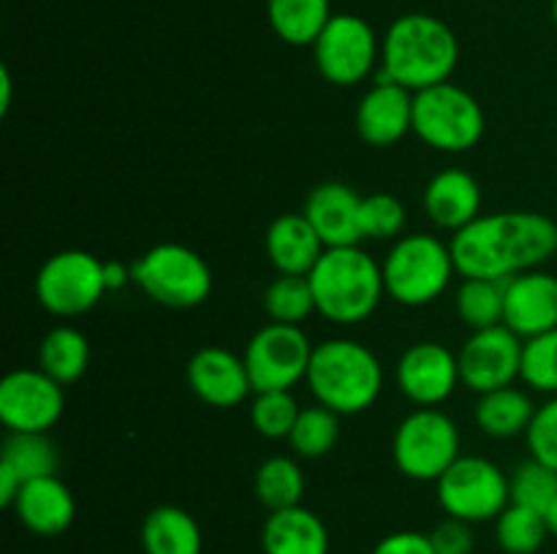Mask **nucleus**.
I'll use <instances>...</instances> for the list:
<instances>
[{"mask_svg":"<svg viewBox=\"0 0 557 554\" xmlns=\"http://www.w3.org/2000/svg\"><path fill=\"white\" fill-rule=\"evenodd\" d=\"M357 134L370 147H392L413 130V92L395 81L375 79L357 103Z\"/></svg>","mask_w":557,"mask_h":554,"instance_id":"obj_17","label":"nucleus"},{"mask_svg":"<svg viewBox=\"0 0 557 554\" xmlns=\"http://www.w3.org/2000/svg\"><path fill=\"white\" fill-rule=\"evenodd\" d=\"M337 438H341V416L315 402V405L299 411L288 443H292L294 454L302 459H321L335 449Z\"/></svg>","mask_w":557,"mask_h":554,"instance_id":"obj_32","label":"nucleus"},{"mask_svg":"<svg viewBox=\"0 0 557 554\" xmlns=\"http://www.w3.org/2000/svg\"><path fill=\"white\" fill-rule=\"evenodd\" d=\"M22 483L25 481H22V478L16 476L9 465H3V462H0V505H3V508H11V505H14Z\"/></svg>","mask_w":557,"mask_h":554,"instance_id":"obj_41","label":"nucleus"},{"mask_svg":"<svg viewBox=\"0 0 557 554\" xmlns=\"http://www.w3.org/2000/svg\"><path fill=\"white\" fill-rule=\"evenodd\" d=\"M457 275L511 280L557 253V223L544 212L506 210L479 215L449 242Z\"/></svg>","mask_w":557,"mask_h":554,"instance_id":"obj_1","label":"nucleus"},{"mask_svg":"<svg viewBox=\"0 0 557 554\" xmlns=\"http://www.w3.org/2000/svg\"><path fill=\"white\" fill-rule=\"evenodd\" d=\"M264 248L277 275L308 277L324 255L326 244L321 242V237L302 212H286L270 223Z\"/></svg>","mask_w":557,"mask_h":554,"instance_id":"obj_22","label":"nucleus"},{"mask_svg":"<svg viewBox=\"0 0 557 554\" xmlns=\"http://www.w3.org/2000/svg\"><path fill=\"white\" fill-rule=\"evenodd\" d=\"M185 380L205 405L221 407V411L243 405L248 394H253L245 358L221 345L199 348L188 358Z\"/></svg>","mask_w":557,"mask_h":554,"instance_id":"obj_16","label":"nucleus"},{"mask_svg":"<svg viewBox=\"0 0 557 554\" xmlns=\"http://www.w3.org/2000/svg\"><path fill=\"white\" fill-rule=\"evenodd\" d=\"M313 342L302 326L275 324L261 326L245 345V367L256 391H292L308 378Z\"/></svg>","mask_w":557,"mask_h":554,"instance_id":"obj_12","label":"nucleus"},{"mask_svg":"<svg viewBox=\"0 0 557 554\" xmlns=\"http://www.w3.org/2000/svg\"><path fill=\"white\" fill-rule=\"evenodd\" d=\"M525 440L533 459L557 470V396H549L544 405L536 407Z\"/></svg>","mask_w":557,"mask_h":554,"instance_id":"obj_38","label":"nucleus"},{"mask_svg":"<svg viewBox=\"0 0 557 554\" xmlns=\"http://www.w3.org/2000/svg\"><path fill=\"white\" fill-rule=\"evenodd\" d=\"M457 60L460 41L444 20L433 14H403L381 38V68L375 79L419 92L451 81Z\"/></svg>","mask_w":557,"mask_h":554,"instance_id":"obj_2","label":"nucleus"},{"mask_svg":"<svg viewBox=\"0 0 557 554\" xmlns=\"http://www.w3.org/2000/svg\"><path fill=\"white\" fill-rule=\"evenodd\" d=\"M256 500L267 511H283L302 505L305 473L292 456H270L259 465L253 476Z\"/></svg>","mask_w":557,"mask_h":554,"instance_id":"obj_28","label":"nucleus"},{"mask_svg":"<svg viewBox=\"0 0 557 554\" xmlns=\"http://www.w3.org/2000/svg\"><path fill=\"white\" fill-rule=\"evenodd\" d=\"M460 443V429L449 413L438 407H417L397 424L392 456L406 478L435 483L462 456Z\"/></svg>","mask_w":557,"mask_h":554,"instance_id":"obj_8","label":"nucleus"},{"mask_svg":"<svg viewBox=\"0 0 557 554\" xmlns=\"http://www.w3.org/2000/svg\"><path fill=\"white\" fill-rule=\"evenodd\" d=\"M424 215L444 231H462L482 215V185L466 168H444L428 182Z\"/></svg>","mask_w":557,"mask_h":554,"instance_id":"obj_20","label":"nucleus"},{"mask_svg":"<svg viewBox=\"0 0 557 554\" xmlns=\"http://www.w3.org/2000/svg\"><path fill=\"white\" fill-rule=\"evenodd\" d=\"M264 554H330V530L324 519L305 505L270 511L261 525Z\"/></svg>","mask_w":557,"mask_h":554,"instance_id":"obj_23","label":"nucleus"},{"mask_svg":"<svg viewBox=\"0 0 557 554\" xmlns=\"http://www.w3.org/2000/svg\"><path fill=\"white\" fill-rule=\"evenodd\" d=\"M553 22H555V27H557V0H553Z\"/></svg>","mask_w":557,"mask_h":554,"instance_id":"obj_45","label":"nucleus"},{"mask_svg":"<svg viewBox=\"0 0 557 554\" xmlns=\"http://www.w3.org/2000/svg\"><path fill=\"white\" fill-rule=\"evenodd\" d=\"M315 313L337 326H357L379 310L386 297L381 264L359 244L326 248L308 275Z\"/></svg>","mask_w":557,"mask_h":554,"instance_id":"obj_4","label":"nucleus"},{"mask_svg":"<svg viewBox=\"0 0 557 554\" xmlns=\"http://www.w3.org/2000/svg\"><path fill=\"white\" fill-rule=\"evenodd\" d=\"M302 407L292 391H256L250 402V424L267 440H288Z\"/></svg>","mask_w":557,"mask_h":554,"instance_id":"obj_36","label":"nucleus"},{"mask_svg":"<svg viewBox=\"0 0 557 554\" xmlns=\"http://www.w3.org/2000/svg\"><path fill=\"white\" fill-rule=\"evenodd\" d=\"M547 525H549V536L557 538V500L553 503V508L547 511Z\"/></svg>","mask_w":557,"mask_h":554,"instance_id":"obj_44","label":"nucleus"},{"mask_svg":"<svg viewBox=\"0 0 557 554\" xmlns=\"http://www.w3.org/2000/svg\"><path fill=\"white\" fill-rule=\"evenodd\" d=\"M11 508L22 527L41 538L63 536L76 519L74 494L58 476L33 478V481L22 483Z\"/></svg>","mask_w":557,"mask_h":554,"instance_id":"obj_21","label":"nucleus"},{"mask_svg":"<svg viewBox=\"0 0 557 554\" xmlns=\"http://www.w3.org/2000/svg\"><path fill=\"white\" fill-rule=\"evenodd\" d=\"M536 407L539 405H533L528 391L517 389L511 383L504 386V389L479 394L476 405H473V418H476L479 429L487 438L511 440L520 438V435H528L533 416H536Z\"/></svg>","mask_w":557,"mask_h":554,"instance_id":"obj_24","label":"nucleus"},{"mask_svg":"<svg viewBox=\"0 0 557 554\" xmlns=\"http://www.w3.org/2000/svg\"><path fill=\"white\" fill-rule=\"evenodd\" d=\"M359 212H362V196L346 182L315 185L302 206V215L308 217L326 248H348V244L364 242Z\"/></svg>","mask_w":557,"mask_h":554,"instance_id":"obj_19","label":"nucleus"},{"mask_svg":"<svg viewBox=\"0 0 557 554\" xmlns=\"http://www.w3.org/2000/svg\"><path fill=\"white\" fill-rule=\"evenodd\" d=\"M63 413L65 386L44 369H11L0 380V421L9 432H49Z\"/></svg>","mask_w":557,"mask_h":554,"instance_id":"obj_13","label":"nucleus"},{"mask_svg":"<svg viewBox=\"0 0 557 554\" xmlns=\"http://www.w3.org/2000/svg\"><path fill=\"white\" fill-rule=\"evenodd\" d=\"M504 282L482 280V277H462L457 288L455 307L462 324L471 326L473 331L490 329V326L504 324Z\"/></svg>","mask_w":557,"mask_h":554,"instance_id":"obj_31","label":"nucleus"},{"mask_svg":"<svg viewBox=\"0 0 557 554\" xmlns=\"http://www.w3.org/2000/svg\"><path fill=\"white\" fill-rule=\"evenodd\" d=\"M435 494L446 516H455L468 525L495 521L511 503L509 476L493 459L473 454H462L435 481Z\"/></svg>","mask_w":557,"mask_h":554,"instance_id":"obj_9","label":"nucleus"},{"mask_svg":"<svg viewBox=\"0 0 557 554\" xmlns=\"http://www.w3.org/2000/svg\"><path fill=\"white\" fill-rule=\"evenodd\" d=\"M397 389L417 407H438L460 383L457 353L444 342L422 340L406 348L395 369Z\"/></svg>","mask_w":557,"mask_h":554,"instance_id":"obj_15","label":"nucleus"},{"mask_svg":"<svg viewBox=\"0 0 557 554\" xmlns=\"http://www.w3.org/2000/svg\"><path fill=\"white\" fill-rule=\"evenodd\" d=\"M313 60L330 85H362L381 68V38L364 16L335 14L315 38Z\"/></svg>","mask_w":557,"mask_h":554,"instance_id":"obj_11","label":"nucleus"},{"mask_svg":"<svg viewBox=\"0 0 557 554\" xmlns=\"http://www.w3.org/2000/svg\"><path fill=\"white\" fill-rule=\"evenodd\" d=\"M428 536L435 554H473V549H476L473 525L455 519V516H446L444 521H438Z\"/></svg>","mask_w":557,"mask_h":554,"instance_id":"obj_39","label":"nucleus"},{"mask_svg":"<svg viewBox=\"0 0 557 554\" xmlns=\"http://www.w3.org/2000/svg\"><path fill=\"white\" fill-rule=\"evenodd\" d=\"M386 297L403 307H428L446 293L457 275L455 255L433 234H406L395 239L381 261Z\"/></svg>","mask_w":557,"mask_h":554,"instance_id":"obj_5","label":"nucleus"},{"mask_svg":"<svg viewBox=\"0 0 557 554\" xmlns=\"http://www.w3.org/2000/svg\"><path fill=\"white\" fill-rule=\"evenodd\" d=\"M370 554H435L428 532L397 530L381 538Z\"/></svg>","mask_w":557,"mask_h":554,"instance_id":"obj_40","label":"nucleus"},{"mask_svg":"<svg viewBox=\"0 0 557 554\" xmlns=\"http://www.w3.org/2000/svg\"><path fill=\"white\" fill-rule=\"evenodd\" d=\"M504 324L522 340L557 329V277L531 269L504 280Z\"/></svg>","mask_w":557,"mask_h":554,"instance_id":"obj_18","label":"nucleus"},{"mask_svg":"<svg viewBox=\"0 0 557 554\" xmlns=\"http://www.w3.org/2000/svg\"><path fill=\"white\" fill-rule=\"evenodd\" d=\"M522 342L525 340L506 324L471 331L457 353L460 383L473 394H487V391L511 386L520 378Z\"/></svg>","mask_w":557,"mask_h":554,"instance_id":"obj_14","label":"nucleus"},{"mask_svg":"<svg viewBox=\"0 0 557 554\" xmlns=\"http://www.w3.org/2000/svg\"><path fill=\"white\" fill-rule=\"evenodd\" d=\"M0 462L9 465L22 481L33 478L58 476V445L49 440L47 432H9L0 451Z\"/></svg>","mask_w":557,"mask_h":554,"instance_id":"obj_29","label":"nucleus"},{"mask_svg":"<svg viewBox=\"0 0 557 554\" xmlns=\"http://www.w3.org/2000/svg\"><path fill=\"white\" fill-rule=\"evenodd\" d=\"M264 310L275 324L302 326L315 313L310 280L302 275H277L264 291Z\"/></svg>","mask_w":557,"mask_h":554,"instance_id":"obj_33","label":"nucleus"},{"mask_svg":"<svg viewBox=\"0 0 557 554\" xmlns=\"http://www.w3.org/2000/svg\"><path fill=\"white\" fill-rule=\"evenodd\" d=\"M98 255L87 250H60L36 272L38 304L58 318H76L96 307L107 293V275Z\"/></svg>","mask_w":557,"mask_h":554,"instance_id":"obj_10","label":"nucleus"},{"mask_svg":"<svg viewBox=\"0 0 557 554\" xmlns=\"http://www.w3.org/2000/svg\"><path fill=\"white\" fill-rule=\"evenodd\" d=\"M90 364V342L74 326H54L38 345V369L60 386L76 383Z\"/></svg>","mask_w":557,"mask_h":554,"instance_id":"obj_27","label":"nucleus"},{"mask_svg":"<svg viewBox=\"0 0 557 554\" xmlns=\"http://www.w3.org/2000/svg\"><path fill=\"white\" fill-rule=\"evenodd\" d=\"M103 275H107V291H123L128 282H134L131 277V266H125L123 261H107L103 264Z\"/></svg>","mask_w":557,"mask_h":554,"instance_id":"obj_42","label":"nucleus"},{"mask_svg":"<svg viewBox=\"0 0 557 554\" xmlns=\"http://www.w3.org/2000/svg\"><path fill=\"white\" fill-rule=\"evenodd\" d=\"M267 16L281 41L292 47H313L335 14L330 0H267Z\"/></svg>","mask_w":557,"mask_h":554,"instance_id":"obj_26","label":"nucleus"},{"mask_svg":"<svg viewBox=\"0 0 557 554\" xmlns=\"http://www.w3.org/2000/svg\"><path fill=\"white\" fill-rule=\"evenodd\" d=\"M11 90H14V87H11V71L3 65V68H0V114H9Z\"/></svg>","mask_w":557,"mask_h":554,"instance_id":"obj_43","label":"nucleus"},{"mask_svg":"<svg viewBox=\"0 0 557 554\" xmlns=\"http://www.w3.org/2000/svg\"><path fill=\"white\" fill-rule=\"evenodd\" d=\"M406 223H408V212L397 196L392 193L362 196V212H359L362 239H370V242H389V239H400Z\"/></svg>","mask_w":557,"mask_h":554,"instance_id":"obj_37","label":"nucleus"},{"mask_svg":"<svg viewBox=\"0 0 557 554\" xmlns=\"http://www.w3.org/2000/svg\"><path fill=\"white\" fill-rule=\"evenodd\" d=\"M131 277L147 299L169 310L199 307L212 293L210 264L180 242L152 244L131 264Z\"/></svg>","mask_w":557,"mask_h":554,"instance_id":"obj_6","label":"nucleus"},{"mask_svg":"<svg viewBox=\"0 0 557 554\" xmlns=\"http://www.w3.org/2000/svg\"><path fill=\"white\" fill-rule=\"evenodd\" d=\"M549 538L547 516L525 505L509 503L495 519V543L506 554H536Z\"/></svg>","mask_w":557,"mask_h":554,"instance_id":"obj_30","label":"nucleus"},{"mask_svg":"<svg viewBox=\"0 0 557 554\" xmlns=\"http://www.w3.org/2000/svg\"><path fill=\"white\" fill-rule=\"evenodd\" d=\"M145 554H201L205 536L194 516L180 505H158L141 521Z\"/></svg>","mask_w":557,"mask_h":554,"instance_id":"obj_25","label":"nucleus"},{"mask_svg":"<svg viewBox=\"0 0 557 554\" xmlns=\"http://www.w3.org/2000/svg\"><path fill=\"white\" fill-rule=\"evenodd\" d=\"M520 380L531 391L557 396V329L522 342Z\"/></svg>","mask_w":557,"mask_h":554,"instance_id":"obj_35","label":"nucleus"},{"mask_svg":"<svg viewBox=\"0 0 557 554\" xmlns=\"http://www.w3.org/2000/svg\"><path fill=\"white\" fill-rule=\"evenodd\" d=\"M305 383L319 405L337 416H359L379 402L384 391V367L364 342L330 337L313 345Z\"/></svg>","mask_w":557,"mask_h":554,"instance_id":"obj_3","label":"nucleus"},{"mask_svg":"<svg viewBox=\"0 0 557 554\" xmlns=\"http://www.w3.org/2000/svg\"><path fill=\"white\" fill-rule=\"evenodd\" d=\"M509 489L511 503L525 505V508L547 516V511L553 508L557 500V470L531 456V459L515 467V473L509 476Z\"/></svg>","mask_w":557,"mask_h":554,"instance_id":"obj_34","label":"nucleus"},{"mask_svg":"<svg viewBox=\"0 0 557 554\" xmlns=\"http://www.w3.org/2000/svg\"><path fill=\"white\" fill-rule=\"evenodd\" d=\"M487 117L466 87L441 81L413 92V134L438 152H468L484 139Z\"/></svg>","mask_w":557,"mask_h":554,"instance_id":"obj_7","label":"nucleus"}]
</instances>
